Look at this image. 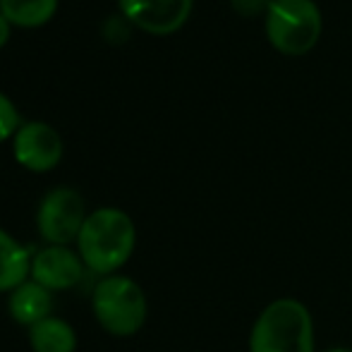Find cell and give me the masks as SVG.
<instances>
[{
	"label": "cell",
	"mask_w": 352,
	"mask_h": 352,
	"mask_svg": "<svg viewBox=\"0 0 352 352\" xmlns=\"http://www.w3.org/2000/svg\"><path fill=\"white\" fill-rule=\"evenodd\" d=\"M84 276V261L67 247H46L32 259V278L46 290H70Z\"/></svg>",
	"instance_id": "cell-8"
},
{
	"label": "cell",
	"mask_w": 352,
	"mask_h": 352,
	"mask_svg": "<svg viewBox=\"0 0 352 352\" xmlns=\"http://www.w3.org/2000/svg\"><path fill=\"white\" fill-rule=\"evenodd\" d=\"M84 221H87V213H84L82 195L65 185L48 190L36 211L38 232L43 240L56 247H65L77 240Z\"/></svg>",
	"instance_id": "cell-5"
},
{
	"label": "cell",
	"mask_w": 352,
	"mask_h": 352,
	"mask_svg": "<svg viewBox=\"0 0 352 352\" xmlns=\"http://www.w3.org/2000/svg\"><path fill=\"white\" fill-rule=\"evenodd\" d=\"M137 230L125 211L101 206L91 211L77 237L79 256L94 274H113L135 252Z\"/></svg>",
	"instance_id": "cell-1"
},
{
	"label": "cell",
	"mask_w": 352,
	"mask_h": 352,
	"mask_svg": "<svg viewBox=\"0 0 352 352\" xmlns=\"http://www.w3.org/2000/svg\"><path fill=\"white\" fill-rule=\"evenodd\" d=\"M10 24H12V22H10L3 12H0V46H3V43L10 38Z\"/></svg>",
	"instance_id": "cell-15"
},
{
	"label": "cell",
	"mask_w": 352,
	"mask_h": 352,
	"mask_svg": "<svg viewBox=\"0 0 352 352\" xmlns=\"http://www.w3.org/2000/svg\"><path fill=\"white\" fill-rule=\"evenodd\" d=\"M264 29L269 43L283 56H305L319 41L324 19L314 0H271Z\"/></svg>",
	"instance_id": "cell-3"
},
{
	"label": "cell",
	"mask_w": 352,
	"mask_h": 352,
	"mask_svg": "<svg viewBox=\"0 0 352 352\" xmlns=\"http://www.w3.org/2000/svg\"><path fill=\"white\" fill-rule=\"evenodd\" d=\"M232 8L237 10L240 14H245V17H252V14H266V10H269V3L271 0H230Z\"/></svg>",
	"instance_id": "cell-14"
},
{
	"label": "cell",
	"mask_w": 352,
	"mask_h": 352,
	"mask_svg": "<svg viewBox=\"0 0 352 352\" xmlns=\"http://www.w3.org/2000/svg\"><path fill=\"white\" fill-rule=\"evenodd\" d=\"M14 158L29 170H51L63 156V140L46 120H27L17 127L12 140Z\"/></svg>",
	"instance_id": "cell-6"
},
{
	"label": "cell",
	"mask_w": 352,
	"mask_h": 352,
	"mask_svg": "<svg viewBox=\"0 0 352 352\" xmlns=\"http://www.w3.org/2000/svg\"><path fill=\"white\" fill-rule=\"evenodd\" d=\"M53 309V297L51 290H46L38 283L29 280L14 287L10 295V316L22 326H36L38 321L48 319Z\"/></svg>",
	"instance_id": "cell-9"
},
{
	"label": "cell",
	"mask_w": 352,
	"mask_h": 352,
	"mask_svg": "<svg viewBox=\"0 0 352 352\" xmlns=\"http://www.w3.org/2000/svg\"><path fill=\"white\" fill-rule=\"evenodd\" d=\"M132 24L148 34L166 36L187 22L195 0H118Z\"/></svg>",
	"instance_id": "cell-7"
},
{
	"label": "cell",
	"mask_w": 352,
	"mask_h": 352,
	"mask_svg": "<svg viewBox=\"0 0 352 352\" xmlns=\"http://www.w3.org/2000/svg\"><path fill=\"white\" fill-rule=\"evenodd\" d=\"M19 125L22 122H19V111L14 106V101L5 91H0V142L14 135Z\"/></svg>",
	"instance_id": "cell-13"
},
{
	"label": "cell",
	"mask_w": 352,
	"mask_h": 352,
	"mask_svg": "<svg viewBox=\"0 0 352 352\" xmlns=\"http://www.w3.org/2000/svg\"><path fill=\"white\" fill-rule=\"evenodd\" d=\"M94 314L113 336H135L146 321L144 290L127 276H106L94 287Z\"/></svg>",
	"instance_id": "cell-4"
},
{
	"label": "cell",
	"mask_w": 352,
	"mask_h": 352,
	"mask_svg": "<svg viewBox=\"0 0 352 352\" xmlns=\"http://www.w3.org/2000/svg\"><path fill=\"white\" fill-rule=\"evenodd\" d=\"M32 274V256L10 232L0 228V292H8L27 283Z\"/></svg>",
	"instance_id": "cell-10"
},
{
	"label": "cell",
	"mask_w": 352,
	"mask_h": 352,
	"mask_svg": "<svg viewBox=\"0 0 352 352\" xmlns=\"http://www.w3.org/2000/svg\"><path fill=\"white\" fill-rule=\"evenodd\" d=\"M250 352H314V321L302 302L283 297L254 321Z\"/></svg>",
	"instance_id": "cell-2"
},
{
	"label": "cell",
	"mask_w": 352,
	"mask_h": 352,
	"mask_svg": "<svg viewBox=\"0 0 352 352\" xmlns=\"http://www.w3.org/2000/svg\"><path fill=\"white\" fill-rule=\"evenodd\" d=\"M29 343L34 352H74L77 333L67 321L48 316L29 329Z\"/></svg>",
	"instance_id": "cell-11"
},
{
	"label": "cell",
	"mask_w": 352,
	"mask_h": 352,
	"mask_svg": "<svg viewBox=\"0 0 352 352\" xmlns=\"http://www.w3.org/2000/svg\"><path fill=\"white\" fill-rule=\"evenodd\" d=\"M331 352H352V350H348V348H336V350H331Z\"/></svg>",
	"instance_id": "cell-16"
},
{
	"label": "cell",
	"mask_w": 352,
	"mask_h": 352,
	"mask_svg": "<svg viewBox=\"0 0 352 352\" xmlns=\"http://www.w3.org/2000/svg\"><path fill=\"white\" fill-rule=\"evenodd\" d=\"M58 0H0V12L19 27H36L53 17Z\"/></svg>",
	"instance_id": "cell-12"
}]
</instances>
